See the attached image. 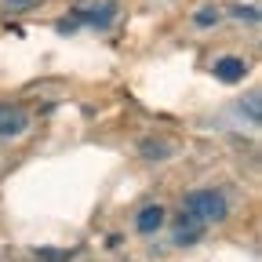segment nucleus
<instances>
[{
  "label": "nucleus",
  "instance_id": "obj_1",
  "mask_svg": "<svg viewBox=\"0 0 262 262\" xmlns=\"http://www.w3.org/2000/svg\"><path fill=\"white\" fill-rule=\"evenodd\" d=\"M186 215H193L196 222L211 226V222H222L229 215V204H226V196L219 189H196V193L186 196Z\"/></svg>",
  "mask_w": 262,
  "mask_h": 262
},
{
  "label": "nucleus",
  "instance_id": "obj_3",
  "mask_svg": "<svg viewBox=\"0 0 262 262\" xmlns=\"http://www.w3.org/2000/svg\"><path fill=\"white\" fill-rule=\"evenodd\" d=\"M164 219H168V211H164L160 204H146V208L135 215V229H139L142 237H153L157 229L164 226Z\"/></svg>",
  "mask_w": 262,
  "mask_h": 262
},
{
  "label": "nucleus",
  "instance_id": "obj_6",
  "mask_svg": "<svg viewBox=\"0 0 262 262\" xmlns=\"http://www.w3.org/2000/svg\"><path fill=\"white\" fill-rule=\"evenodd\" d=\"M113 15H117V4H113V0H106V4H98V8H91V11H84L88 26H98V29H106V26L113 22Z\"/></svg>",
  "mask_w": 262,
  "mask_h": 262
},
{
  "label": "nucleus",
  "instance_id": "obj_2",
  "mask_svg": "<svg viewBox=\"0 0 262 262\" xmlns=\"http://www.w3.org/2000/svg\"><path fill=\"white\" fill-rule=\"evenodd\" d=\"M26 127H29V113L22 106H4V102H0V135L15 139V135H22Z\"/></svg>",
  "mask_w": 262,
  "mask_h": 262
},
{
  "label": "nucleus",
  "instance_id": "obj_9",
  "mask_svg": "<svg viewBox=\"0 0 262 262\" xmlns=\"http://www.w3.org/2000/svg\"><path fill=\"white\" fill-rule=\"evenodd\" d=\"M29 4H37V0H4V8L18 11V8H29Z\"/></svg>",
  "mask_w": 262,
  "mask_h": 262
},
{
  "label": "nucleus",
  "instance_id": "obj_7",
  "mask_svg": "<svg viewBox=\"0 0 262 262\" xmlns=\"http://www.w3.org/2000/svg\"><path fill=\"white\" fill-rule=\"evenodd\" d=\"M193 22L204 26V29H208V26H219V22H222V11H219L215 4H208V8H201V11L193 15Z\"/></svg>",
  "mask_w": 262,
  "mask_h": 262
},
{
  "label": "nucleus",
  "instance_id": "obj_4",
  "mask_svg": "<svg viewBox=\"0 0 262 262\" xmlns=\"http://www.w3.org/2000/svg\"><path fill=\"white\" fill-rule=\"evenodd\" d=\"M215 77L226 80V84H237V80L248 77V62H244V58H233V55H226V58L215 62Z\"/></svg>",
  "mask_w": 262,
  "mask_h": 262
},
{
  "label": "nucleus",
  "instance_id": "obj_5",
  "mask_svg": "<svg viewBox=\"0 0 262 262\" xmlns=\"http://www.w3.org/2000/svg\"><path fill=\"white\" fill-rule=\"evenodd\" d=\"M204 237V222H196L193 215H182V222L175 226V244H193Z\"/></svg>",
  "mask_w": 262,
  "mask_h": 262
},
{
  "label": "nucleus",
  "instance_id": "obj_8",
  "mask_svg": "<svg viewBox=\"0 0 262 262\" xmlns=\"http://www.w3.org/2000/svg\"><path fill=\"white\" fill-rule=\"evenodd\" d=\"M233 15H237V22L258 26V4H233Z\"/></svg>",
  "mask_w": 262,
  "mask_h": 262
}]
</instances>
